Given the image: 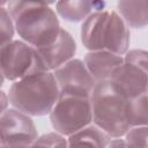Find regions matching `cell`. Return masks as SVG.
<instances>
[{"label": "cell", "mask_w": 148, "mask_h": 148, "mask_svg": "<svg viewBox=\"0 0 148 148\" xmlns=\"http://www.w3.org/2000/svg\"><path fill=\"white\" fill-rule=\"evenodd\" d=\"M15 32L34 49L53 44L61 30L58 15L46 2L9 1L6 5Z\"/></svg>", "instance_id": "1"}, {"label": "cell", "mask_w": 148, "mask_h": 148, "mask_svg": "<svg viewBox=\"0 0 148 148\" xmlns=\"http://www.w3.org/2000/svg\"><path fill=\"white\" fill-rule=\"evenodd\" d=\"M9 104L29 117L51 112L60 94L52 72H42L14 81L8 90Z\"/></svg>", "instance_id": "2"}, {"label": "cell", "mask_w": 148, "mask_h": 148, "mask_svg": "<svg viewBox=\"0 0 148 148\" xmlns=\"http://www.w3.org/2000/svg\"><path fill=\"white\" fill-rule=\"evenodd\" d=\"M80 37L89 51H109L124 56L130 46V29L116 10H98L81 25Z\"/></svg>", "instance_id": "3"}, {"label": "cell", "mask_w": 148, "mask_h": 148, "mask_svg": "<svg viewBox=\"0 0 148 148\" xmlns=\"http://www.w3.org/2000/svg\"><path fill=\"white\" fill-rule=\"evenodd\" d=\"M92 124L110 138H123L131 128L127 120V98L120 95L109 81L97 82L91 95Z\"/></svg>", "instance_id": "4"}, {"label": "cell", "mask_w": 148, "mask_h": 148, "mask_svg": "<svg viewBox=\"0 0 148 148\" xmlns=\"http://www.w3.org/2000/svg\"><path fill=\"white\" fill-rule=\"evenodd\" d=\"M49 116L54 132L67 138L92 124L90 97L59 96Z\"/></svg>", "instance_id": "5"}, {"label": "cell", "mask_w": 148, "mask_h": 148, "mask_svg": "<svg viewBox=\"0 0 148 148\" xmlns=\"http://www.w3.org/2000/svg\"><path fill=\"white\" fill-rule=\"evenodd\" d=\"M147 52L128 50L123 56V64L114 71L109 82L125 98L147 92Z\"/></svg>", "instance_id": "6"}, {"label": "cell", "mask_w": 148, "mask_h": 148, "mask_svg": "<svg viewBox=\"0 0 148 148\" xmlns=\"http://www.w3.org/2000/svg\"><path fill=\"white\" fill-rule=\"evenodd\" d=\"M0 68L5 80L12 82L28 75L47 72L36 49L21 39H13L0 47Z\"/></svg>", "instance_id": "7"}, {"label": "cell", "mask_w": 148, "mask_h": 148, "mask_svg": "<svg viewBox=\"0 0 148 148\" xmlns=\"http://www.w3.org/2000/svg\"><path fill=\"white\" fill-rule=\"evenodd\" d=\"M52 73L60 96L90 97L96 86V81L81 59L74 58Z\"/></svg>", "instance_id": "8"}, {"label": "cell", "mask_w": 148, "mask_h": 148, "mask_svg": "<svg viewBox=\"0 0 148 148\" xmlns=\"http://www.w3.org/2000/svg\"><path fill=\"white\" fill-rule=\"evenodd\" d=\"M38 136L31 117L10 108L0 116V140L7 148H25Z\"/></svg>", "instance_id": "9"}, {"label": "cell", "mask_w": 148, "mask_h": 148, "mask_svg": "<svg viewBox=\"0 0 148 148\" xmlns=\"http://www.w3.org/2000/svg\"><path fill=\"white\" fill-rule=\"evenodd\" d=\"M36 51L46 71L53 72L74 59L76 53V43L73 36L66 29L61 28L59 36L53 44L43 49H36Z\"/></svg>", "instance_id": "10"}, {"label": "cell", "mask_w": 148, "mask_h": 148, "mask_svg": "<svg viewBox=\"0 0 148 148\" xmlns=\"http://www.w3.org/2000/svg\"><path fill=\"white\" fill-rule=\"evenodd\" d=\"M83 62L97 83L111 79L114 71L123 64V56L109 51H89Z\"/></svg>", "instance_id": "11"}, {"label": "cell", "mask_w": 148, "mask_h": 148, "mask_svg": "<svg viewBox=\"0 0 148 148\" xmlns=\"http://www.w3.org/2000/svg\"><path fill=\"white\" fill-rule=\"evenodd\" d=\"M105 3L102 1H58L56 13L68 22H83L95 12L103 10Z\"/></svg>", "instance_id": "12"}, {"label": "cell", "mask_w": 148, "mask_h": 148, "mask_svg": "<svg viewBox=\"0 0 148 148\" xmlns=\"http://www.w3.org/2000/svg\"><path fill=\"white\" fill-rule=\"evenodd\" d=\"M110 138L96 125L90 124L66 138L67 148H106Z\"/></svg>", "instance_id": "13"}, {"label": "cell", "mask_w": 148, "mask_h": 148, "mask_svg": "<svg viewBox=\"0 0 148 148\" xmlns=\"http://www.w3.org/2000/svg\"><path fill=\"white\" fill-rule=\"evenodd\" d=\"M118 14L128 28L143 29L148 24V1H119Z\"/></svg>", "instance_id": "14"}, {"label": "cell", "mask_w": 148, "mask_h": 148, "mask_svg": "<svg viewBox=\"0 0 148 148\" xmlns=\"http://www.w3.org/2000/svg\"><path fill=\"white\" fill-rule=\"evenodd\" d=\"M148 103L147 92L127 98V120L131 127L147 126Z\"/></svg>", "instance_id": "15"}, {"label": "cell", "mask_w": 148, "mask_h": 148, "mask_svg": "<svg viewBox=\"0 0 148 148\" xmlns=\"http://www.w3.org/2000/svg\"><path fill=\"white\" fill-rule=\"evenodd\" d=\"M7 2H0V47L13 40L15 29L9 12L6 8Z\"/></svg>", "instance_id": "16"}, {"label": "cell", "mask_w": 148, "mask_h": 148, "mask_svg": "<svg viewBox=\"0 0 148 148\" xmlns=\"http://www.w3.org/2000/svg\"><path fill=\"white\" fill-rule=\"evenodd\" d=\"M25 148H67V142L65 136L56 132H50L37 136Z\"/></svg>", "instance_id": "17"}, {"label": "cell", "mask_w": 148, "mask_h": 148, "mask_svg": "<svg viewBox=\"0 0 148 148\" xmlns=\"http://www.w3.org/2000/svg\"><path fill=\"white\" fill-rule=\"evenodd\" d=\"M124 138L126 148H147V126L131 127Z\"/></svg>", "instance_id": "18"}, {"label": "cell", "mask_w": 148, "mask_h": 148, "mask_svg": "<svg viewBox=\"0 0 148 148\" xmlns=\"http://www.w3.org/2000/svg\"><path fill=\"white\" fill-rule=\"evenodd\" d=\"M8 105H9V101L7 94L0 89V116L8 109Z\"/></svg>", "instance_id": "19"}, {"label": "cell", "mask_w": 148, "mask_h": 148, "mask_svg": "<svg viewBox=\"0 0 148 148\" xmlns=\"http://www.w3.org/2000/svg\"><path fill=\"white\" fill-rule=\"evenodd\" d=\"M106 148H126L125 141L121 138H116V139H111L110 142L108 143Z\"/></svg>", "instance_id": "20"}, {"label": "cell", "mask_w": 148, "mask_h": 148, "mask_svg": "<svg viewBox=\"0 0 148 148\" xmlns=\"http://www.w3.org/2000/svg\"><path fill=\"white\" fill-rule=\"evenodd\" d=\"M3 81H5V76H3L2 71H1V68H0V87L3 84Z\"/></svg>", "instance_id": "21"}, {"label": "cell", "mask_w": 148, "mask_h": 148, "mask_svg": "<svg viewBox=\"0 0 148 148\" xmlns=\"http://www.w3.org/2000/svg\"><path fill=\"white\" fill-rule=\"evenodd\" d=\"M0 148H7V146H6L1 140H0Z\"/></svg>", "instance_id": "22"}]
</instances>
